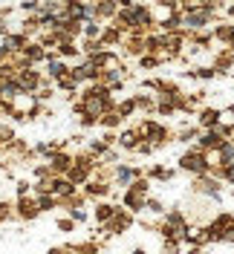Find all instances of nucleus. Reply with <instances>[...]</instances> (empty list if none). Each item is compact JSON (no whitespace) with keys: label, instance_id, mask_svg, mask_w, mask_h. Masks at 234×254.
<instances>
[{"label":"nucleus","instance_id":"nucleus-13","mask_svg":"<svg viewBox=\"0 0 234 254\" xmlns=\"http://www.w3.org/2000/svg\"><path fill=\"white\" fill-rule=\"evenodd\" d=\"M64 72H70V61H67V58H61L58 52H49L47 61H44V75L55 81V78H61Z\"/></svg>","mask_w":234,"mask_h":254},{"label":"nucleus","instance_id":"nucleus-6","mask_svg":"<svg viewBox=\"0 0 234 254\" xmlns=\"http://www.w3.org/2000/svg\"><path fill=\"white\" fill-rule=\"evenodd\" d=\"M136 176H142V168H133V165H125V162H119V165L110 168V182H113V188H122V190L130 188Z\"/></svg>","mask_w":234,"mask_h":254},{"label":"nucleus","instance_id":"nucleus-29","mask_svg":"<svg viewBox=\"0 0 234 254\" xmlns=\"http://www.w3.org/2000/svg\"><path fill=\"white\" fill-rule=\"evenodd\" d=\"M133 98L139 113H156V93H136Z\"/></svg>","mask_w":234,"mask_h":254},{"label":"nucleus","instance_id":"nucleus-4","mask_svg":"<svg viewBox=\"0 0 234 254\" xmlns=\"http://www.w3.org/2000/svg\"><path fill=\"white\" fill-rule=\"evenodd\" d=\"M15 78H17V84H20L23 93H38V90L44 87L47 75H44V69H38V66H20L15 72Z\"/></svg>","mask_w":234,"mask_h":254},{"label":"nucleus","instance_id":"nucleus-28","mask_svg":"<svg viewBox=\"0 0 234 254\" xmlns=\"http://www.w3.org/2000/svg\"><path fill=\"white\" fill-rule=\"evenodd\" d=\"M122 125H125V119L116 113V107H113V110H107L101 119H98V127H101V130H119Z\"/></svg>","mask_w":234,"mask_h":254},{"label":"nucleus","instance_id":"nucleus-42","mask_svg":"<svg viewBox=\"0 0 234 254\" xmlns=\"http://www.w3.org/2000/svg\"><path fill=\"white\" fill-rule=\"evenodd\" d=\"M47 254H76V249H73V246H55V249H49Z\"/></svg>","mask_w":234,"mask_h":254},{"label":"nucleus","instance_id":"nucleus-33","mask_svg":"<svg viewBox=\"0 0 234 254\" xmlns=\"http://www.w3.org/2000/svg\"><path fill=\"white\" fill-rule=\"evenodd\" d=\"M185 75L188 78H197V81H211V78H217V69L214 66H194V69H188Z\"/></svg>","mask_w":234,"mask_h":254},{"label":"nucleus","instance_id":"nucleus-16","mask_svg":"<svg viewBox=\"0 0 234 254\" xmlns=\"http://www.w3.org/2000/svg\"><path fill=\"white\" fill-rule=\"evenodd\" d=\"M226 139H229V136H226L220 127H211V130H203V133H200V139H197V147H203L205 153H208V150H217V147L226 142Z\"/></svg>","mask_w":234,"mask_h":254},{"label":"nucleus","instance_id":"nucleus-14","mask_svg":"<svg viewBox=\"0 0 234 254\" xmlns=\"http://www.w3.org/2000/svg\"><path fill=\"white\" fill-rule=\"evenodd\" d=\"M194 190L197 193H205L211 199H220V179L211 174H203V176H194Z\"/></svg>","mask_w":234,"mask_h":254},{"label":"nucleus","instance_id":"nucleus-40","mask_svg":"<svg viewBox=\"0 0 234 254\" xmlns=\"http://www.w3.org/2000/svg\"><path fill=\"white\" fill-rule=\"evenodd\" d=\"M78 125H81V127H98V116L81 113V116H78Z\"/></svg>","mask_w":234,"mask_h":254},{"label":"nucleus","instance_id":"nucleus-31","mask_svg":"<svg viewBox=\"0 0 234 254\" xmlns=\"http://www.w3.org/2000/svg\"><path fill=\"white\" fill-rule=\"evenodd\" d=\"M35 202L41 208V214H49V211L58 208V196L55 193H35Z\"/></svg>","mask_w":234,"mask_h":254},{"label":"nucleus","instance_id":"nucleus-27","mask_svg":"<svg viewBox=\"0 0 234 254\" xmlns=\"http://www.w3.org/2000/svg\"><path fill=\"white\" fill-rule=\"evenodd\" d=\"M101 29H104L101 20H84V23H81V41H95V38H101Z\"/></svg>","mask_w":234,"mask_h":254},{"label":"nucleus","instance_id":"nucleus-15","mask_svg":"<svg viewBox=\"0 0 234 254\" xmlns=\"http://www.w3.org/2000/svg\"><path fill=\"white\" fill-rule=\"evenodd\" d=\"M130 225H133V214H130V211L122 205L119 211H116V217H113L107 225H104V231H107V234H125Z\"/></svg>","mask_w":234,"mask_h":254},{"label":"nucleus","instance_id":"nucleus-10","mask_svg":"<svg viewBox=\"0 0 234 254\" xmlns=\"http://www.w3.org/2000/svg\"><path fill=\"white\" fill-rule=\"evenodd\" d=\"M44 162L49 165V174L52 176H67L70 174V168H73V162H76V156L67 153V150L61 147V150H55V153H52L49 159H44Z\"/></svg>","mask_w":234,"mask_h":254},{"label":"nucleus","instance_id":"nucleus-3","mask_svg":"<svg viewBox=\"0 0 234 254\" xmlns=\"http://www.w3.org/2000/svg\"><path fill=\"white\" fill-rule=\"evenodd\" d=\"M217 12L214 6H203V9H191V12H182V29L188 32H203L208 29L214 20H217Z\"/></svg>","mask_w":234,"mask_h":254},{"label":"nucleus","instance_id":"nucleus-30","mask_svg":"<svg viewBox=\"0 0 234 254\" xmlns=\"http://www.w3.org/2000/svg\"><path fill=\"white\" fill-rule=\"evenodd\" d=\"M156 26H159L162 32H179V29H182V12H179V9H176V12H171L165 20H159Z\"/></svg>","mask_w":234,"mask_h":254},{"label":"nucleus","instance_id":"nucleus-47","mask_svg":"<svg viewBox=\"0 0 234 254\" xmlns=\"http://www.w3.org/2000/svg\"><path fill=\"white\" fill-rule=\"evenodd\" d=\"M93 3H98V0H93Z\"/></svg>","mask_w":234,"mask_h":254},{"label":"nucleus","instance_id":"nucleus-24","mask_svg":"<svg viewBox=\"0 0 234 254\" xmlns=\"http://www.w3.org/2000/svg\"><path fill=\"white\" fill-rule=\"evenodd\" d=\"M116 15H119V0H98L95 3V17L101 23H110Z\"/></svg>","mask_w":234,"mask_h":254},{"label":"nucleus","instance_id":"nucleus-19","mask_svg":"<svg viewBox=\"0 0 234 254\" xmlns=\"http://www.w3.org/2000/svg\"><path fill=\"white\" fill-rule=\"evenodd\" d=\"M139 142H142V139H139V133H136V127H125L122 133H116V147H119V150L133 153Z\"/></svg>","mask_w":234,"mask_h":254},{"label":"nucleus","instance_id":"nucleus-20","mask_svg":"<svg viewBox=\"0 0 234 254\" xmlns=\"http://www.w3.org/2000/svg\"><path fill=\"white\" fill-rule=\"evenodd\" d=\"M211 35H214V44H220V49L232 47V38H234V23L232 20H223V23H217L214 29H211Z\"/></svg>","mask_w":234,"mask_h":254},{"label":"nucleus","instance_id":"nucleus-9","mask_svg":"<svg viewBox=\"0 0 234 254\" xmlns=\"http://www.w3.org/2000/svg\"><path fill=\"white\" fill-rule=\"evenodd\" d=\"M41 217V208H38V202H35V193H29V196H17L15 199V220L20 222H32Z\"/></svg>","mask_w":234,"mask_h":254},{"label":"nucleus","instance_id":"nucleus-39","mask_svg":"<svg viewBox=\"0 0 234 254\" xmlns=\"http://www.w3.org/2000/svg\"><path fill=\"white\" fill-rule=\"evenodd\" d=\"M15 193H17V196H29V193H32V182H29V179H17V182H15Z\"/></svg>","mask_w":234,"mask_h":254},{"label":"nucleus","instance_id":"nucleus-37","mask_svg":"<svg viewBox=\"0 0 234 254\" xmlns=\"http://www.w3.org/2000/svg\"><path fill=\"white\" fill-rule=\"evenodd\" d=\"M159 55H151V52H145V55H139V66L142 69H156L159 66Z\"/></svg>","mask_w":234,"mask_h":254},{"label":"nucleus","instance_id":"nucleus-36","mask_svg":"<svg viewBox=\"0 0 234 254\" xmlns=\"http://www.w3.org/2000/svg\"><path fill=\"white\" fill-rule=\"evenodd\" d=\"M55 228H58L61 234H73L78 228V222L73 220V217H58V220H55Z\"/></svg>","mask_w":234,"mask_h":254},{"label":"nucleus","instance_id":"nucleus-2","mask_svg":"<svg viewBox=\"0 0 234 254\" xmlns=\"http://www.w3.org/2000/svg\"><path fill=\"white\" fill-rule=\"evenodd\" d=\"M136 133H139V139H145V142H154L156 147H162V144L171 142V130L162 125V122H156V119H142L139 125H136Z\"/></svg>","mask_w":234,"mask_h":254},{"label":"nucleus","instance_id":"nucleus-34","mask_svg":"<svg viewBox=\"0 0 234 254\" xmlns=\"http://www.w3.org/2000/svg\"><path fill=\"white\" fill-rule=\"evenodd\" d=\"M173 176H176V171L173 168H162V165H154L148 171V179H159V182H171Z\"/></svg>","mask_w":234,"mask_h":254},{"label":"nucleus","instance_id":"nucleus-21","mask_svg":"<svg viewBox=\"0 0 234 254\" xmlns=\"http://www.w3.org/2000/svg\"><path fill=\"white\" fill-rule=\"evenodd\" d=\"M220 125V110L217 107H200L197 110V127L200 130H211Z\"/></svg>","mask_w":234,"mask_h":254},{"label":"nucleus","instance_id":"nucleus-25","mask_svg":"<svg viewBox=\"0 0 234 254\" xmlns=\"http://www.w3.org/2000/svg\"><path fill=\"white\" fill-rule=\"evenodd\" d=\"M211 66L217 69V75H226V72L234 66V49H226V47H223V49L217 52V58H214V64H211Z\"/></svg>","mask_w":234,"mask_h":254},{"label":"nucleus","instance_id":"nucleus-46","mask_svg":"<svg viewBox=\"0 0 234 254\" xmlns=\"http://www.w3.org/2000/svg\"><path fill=\"white\" fill-rule=\"evenodd\" d=\"M61 3H70V0H61Z\"/></svg>","mask_w":234,"mask_h":254},{"label":"nucleus","instance_id":"nucleus-8","mask_svg":"<svg viewBox=\"0 0 234 254\" xmlns=\"http://www.w3.org/2000/svg\"><path fill=\"white\" fill-rule=\"evenodd\" d=\"M70 72H73V78L81 84V87H87V84H95L98 81V69H95V64L90 58H81V61L70 64Z\"/></svg>","mask_w":234,"mask_h":254},{"label":"nucleus","instance_id":"nucleus-38","mask_svg":"<svg viewBox=\"0 0 234 254\" xmlns=\"http://www.w3.org/2000/svg\"><path fill=\"white\" fill-rule=\"evenodd\" d=\"M64 211H67V217H73L78 225H81V222H87V211H84L81 205H76V208H64Z\"/></svg>","mask_w":234,"mask_h":254},{"label":"nucleus","instance_id":"nucleus-1","mask_svg":"<svg viewBox=\"0 0 234 254\" xmlns=\"http://www.w3.org/2000/svg\"><path fill=\"white\" fill-rule=\"evenodd\" d=\"M179 171L185 174H194V176H203V174H211V165H208V153L203 147H188L185 153L179 156Z\"/></svg>","mask_w":234,"mask_h":254},{"label":"nucleus","instance_id":"nucleus-23","mask_svg":"<svg viewBox=\"0 0 234 254\" xmlns=\"http://www.w3.org/2000/svg\"><path fill=\"white\" fill-rule=\"evenodd\" d=\"M0 44H3V47L9 49L12 55H17L20 49H23V47H26V44H29V38H26L23 32H6V35L0 38Z\"/></svg>","mask_w":234,"mask_h":254},{"label":"nucleus","instance_id":"nucleus-26","mask_svg":"<svg viewBox=\"0 0 234 254\" xmlns=\"http://www.w3.org/2000/svg\"><path fill=\"white\" fill-rule=\"evenodd\" d=\"M229 165H234V139H226L217 147V168H229Z\"/></svg>","mask_w":234,"mask_h":254},{"label":"nucleus","instance_id":"nucleus-44","mask_svg":"<svg viewBox=\"0 0 234 254\" xmlns=\"http://www.w3.org/2000/svg\"><path fill=\"white\" fill-rule=\"evenodd\" d=\"M226 17H232V20H234V0H232V3H226Z\"/></svg>","mask_w":234,"mask_h":254},{"label":"nucleus","instance_id":"nucleus-5","mask_svg":"<svg viewBox=\"0 0 234 254\" xmlns=\"http://www.w3.org/2000/svg\"><path fill=\"white\" fill-rule=\"evenodd\" d=\"M188 225L185 222V217L179 214V211H171V214H165V222H162V237L165 240H185V234H188Z\"/></svg>","mask_w":234,"mask_h":254},{"label":"nucleus","instance_id":"nucleus-7","mask_svg":"<svg viewBox=\"0 0 234 254\" xmlns=\"http://www.w3.org/2000/svg\"><path fill=\"white\" fill-rule=\"evenodd\" d=\"M78 190H81L90 202H98V199H107L110 193H113V182H110V179H101V176H93L87 185H81Z\"/></svg>","mask_w":234,"mask_h":254},{"label":"nucleus","instance_id":"nucleus-43","mask_svg":"<svg viewBox=\"0 0 234 254\" xmlns=\"http://www.w3.org/2000/svg\"><path fill=\"white\" fill-rule=\"evenodd\" d=\"M159 6H171V9H179V0H154Z\"/></svg>","mask_w":234,"mask_h":254},{"label":"nucleus","instance_id":"nucleus-18","mask_svg":"<svg viewBox=\"0 0 234 254\" xmlns=\"http://www.w3.org/2000/svg\"><path fill=\"white\" fill-rule=\"evenodd\" d=\"M52 193L58 196V205H61L64 199H70L73 193H78V185L70 179V176H55V182H52Z\"/></svg>","mask_w":234,"mask_h":254},{"label":"nucleus","instance_id":"nucleus-12","mask_svg":"<svg viewBox=\"0 0 234 254\" xmlns=\"http://www.w3.org/2000/svg\"><path fill=\"white\" fill-rule=\"evenodd\" d=\"M122 205H125L130 214H139V211H145V205H148V193L130 185V188L122 190Z\"/></svg>","mask_w":234,"mask_h":254},{"label":"nucleus","instance_id":"nucleus-48","mask_svg":"<svg viewBox=\"0 0 234 254\" xmlns=\"http://www.w3.org/2000/svg\"><path fill=\"white\" fill-rule=\"evenodd\" d=\"M232 107H234V104H232Z\"/></svg>","mask_w":234,"mask_h":254},{"label":"nucleus","instance_id":"nucleus-17","mask_svg":"<svg viewBox=\"0 0 234 254\" xmlns=\"http://www.w3.org/2000/svg\"><path fill=\"white\" fill-rule=\"evenodd\" d=\"M119 208L122 205H116V202H110V199H98V202H93V220L98 222V225H107V222L116 217Z\"/></svg>","mask_w":234,"mask_h":254},{"label":"nucleus","instance_id":"nucleus-22","mask_svg":"<svg viewBox=\"0 0 234 254\" xmlns=\"http://www.w3.org/2000/svg\"><path fill=\"white\" fill-rule=\"evenodd\" d=\"M122 41H125V32L119 29L116 23H104V29H101V44L107 49H113V47H122Z\"/></svg>","mask_w":234,"mask_h":254},{"label":"nucleus","instance_id":"nucleus-11","mask_svg":"<svg viewBox=\"0 0 234 254\" xmlns=\"http://www.w3.org/2000/svg\"><path fill=\"white\" fill-rule=\"evenodd\" d=\"M47 55L49 52H47V47H44L41 41H29L26 47L17 52V58H20L23 64H32V66H41V64L47 61Z\"/></svg>","mask_w":234,"mask_h":254},{"label":"nucleus","instance_id":"nucleus-41","mask_svg":"<svg viewBox=\"0 0 234 254\" xmlns=\"http://www.w3.org/2000/svg\"><path fill=\"white\" fill-rule=\"evenodd\" d=\"M145 211H151V214H162V211H165V205H162L159 199H154V196H148V205H145Z\"/></svg>","mask_w":234,"mask_h":254},{"label":"nucleus","instance_id":"nucleus-45","mask_svg":"<svg viewBox=\"0 0 234 254\" xmlns=\"http://www.w3.org/2000/svg\"><path fill=\"white\" fill-rule=\"evenodd\" d=\"M133 254H145V249H133Z\"/></svg>","mask_w":234,"mask_h":254},{"label":"nucleus","instance_id":"nucleus-35","mask_svg":"<svg viewBox=\"0 0 234 254\" xmlns=\"http://www.w3.org/2000/svg\"><path fill=\"white\" fill-rule=\"evenodd\" d=\"M15 220V202H9V199H0V225L3 222Z\"/></svg>","mask_w":234,"mask_h":254},{"label":"nucleus","instance_id":"nucleus-32","mask_svg":"<svg viewBox=\"0 0 234 254\" xmlns=\"http://www.w3.org/2000/svg\"><path fill=\"white\" fill-rule=\"evenodd\" d=\"M116 113H119V116H122V119H130V116H136V98H133V95H130V98H122V101H116Z\"/></svg>","mask_w":234,"mask_h":254}]
</instances>
